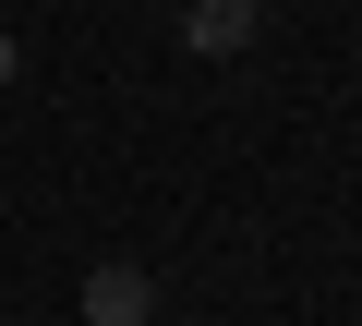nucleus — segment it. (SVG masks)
I'll use <instances>...</instances> for the list:
<instances>
[{
	"label": "nucleus",
	"instance_id": "obj_3",
	"mask_svg": "<svg viewBox=\"0 0 362 326\" xmlns=\"http://www.w3.org/2000/svg\"><path fill=\"white\" fill-rule=\"evenodd\" d=\"M13 73H25V49H13V37H0V85H13Z\"/></svg>",
	"mask_w": 362,
	"mask_h": 326
},
{
	"label": "nucleus",
	"instance_id": "obj_4",
	"mask_svg": "<svg viewBox=\"0 0 362 326\" xmlns=\"http://www.w3.org/2000/svg\"><path fill=\"white\" fill-rule=\"evenodd\" d=\"M254 13H266V0H254Z\"/></svg>",
	"mask_w": 362,
	"mask_h": 326
},
{
	"label": "nucleus",
	"instance_id": "obj_1",
	"mask_svg": "<svg viewBox=\"0 0 362 326\" xmlns=\"http://www.w3.org/2000/svg\"><path fill=\"white\" fill-rule=\"evenodd\" d=\"M73 302H85V326H145V314H157V278L109 254V266H85V290H73Z\"/></svg>",
	"mask_w": 362,
	"mask_h": 326
},
{
	"label": "nucleus",
	"instance_id": "obj_2",
	"mask_svg": "<svg viewBox=\"0 0 362 326\" xmlns=\"http://www.w3.org/2000/svg\"><path fill=\"white\" fill-rule=\"evenodd\" d=\"M181 49L194 61H242L254 49V0H194V13H181Z\"/></svg>",
	"mask_w": 362,
	"mask_h": 326
}]
</instances>
